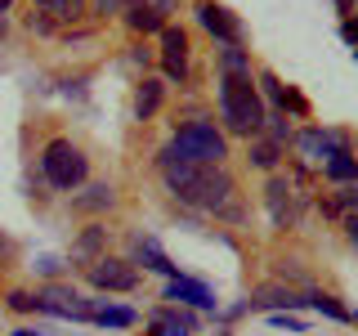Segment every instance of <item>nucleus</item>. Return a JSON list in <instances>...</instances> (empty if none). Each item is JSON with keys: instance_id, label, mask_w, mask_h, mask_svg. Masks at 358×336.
Listing matches in <instances>:
<instances>
[{"instance_id": "27", "label": "nucleus", "mask_w": 358, "mask_h": 336, "mask_svg": "<svg viewBox=\"0 0 358 336\" xmlns=\"http://www.w3.org/2000/svg\"><path fill=\"white\" fill-rule=\"evenodd\" d=\"M268 323H273V328H291V332H305V323H300L296 314H268Z\"/></svg>"}, {"instance_id": "33", "label": "nucleus", "mask_w": 358, "mask_h": 336, "mask_svg": "<svg viewBox=\"0 0 358 336\" xmlns=\"http://www.w3.org/2000/svg\"><path fill=\"white\" fill-rule=\"evenodd\" d=\"M336 5H341V14H350V9H354V0H336Z\"/></svg>"}, {"instance_id": "23", "label": "nucleus", "mask_w": 358, "mask_h": 336, "mask_svg": "<svg viewBox=\"0 0 358 336\" xmlns=\"http://www.w3.org/2000/svg\"><path fill=\"white\" fill-rule=\"evenodd\" d=\"M336 206H345L350 216H358V179H350V184H341V193H336Z\"/></svg>"}, {"instance_id": "32", "label": "nucleus", "mask_w": 358, "mask_h": 336, "mask_svg": "<svg viewBox=\"0 0 358 336\" xmlns=\"http://www.w3.org/2000/svg\"><path fill=\"white\" fill-rule=\"evenodd\" d=\"M345 229H350V242L358 246V216H350V220H345Z\"/></svg>"}, {"instance_id": "9", "label": "nucleus", "mask_w": 358, "mask_h": 336, "mask_svg": "<svg viewBox=\"0 0 358 336\" xmlns=\"http://www.w3.org/2000/svg\"><path fill=\"white\" fill-rule=\"evenodd\" d=\"M162 63H166L171 81H184L188 76V36L179 27H171V22L162 27Z\"/></svg>"}, {"instance_id": "13", "label": "nucleus", "mask_w": 358, "mask_h": 336, "mask_svg": "<svg viewBox=\"0 0 358 336\" xmlns=\"http://www.w3.org/2000/svg\"><path fill=\"white\" fill-rule=\"evenodd\" d=\"M287 193H291V188L282 184V179H268V211H273L278 224H291V220H296V202H291Z\"/></svg>"}, {"instance_id": "1", "label": "nucleus", "mask_w": 358, "mask_h": 336, "mask_svg": "<svg viewBox=\"0 0 358 336\" xmlns=\"http://www.w3.org/2000/svg\"><path fill=\"white\" fill-rule=\"evenodd\" d=\"M162 171L179 202H188L197 211H215V216H238V188L220 166H188V162H166L162 157Z\"/></svg>"}, {"instance_id": "18", "label": "nucleus", "mask_w": 358, "mask_h": 336, "mask_svg": "<svg viewBox=\"0 0 358 336\" xmlns=\"http://www.w3.org/2000/svg\"><path fill=\"white\" fill-rule=\"evenodd\" d=\"M94 323H103V328H130L134 309H126V305H99V300H94Z\"/></svg>"}, {"instance_id": "31", "label": "nucleus", "mask_w": 358, "mask_h": 336, "mask_svg": "<svg viewBox=\"0 0 358 336\" xmlns=\"http://www.w3.org/2000/svg\"><path fill=\"white\" fill-rule=\"evenodd\" d=\"M117 9H126V0H99V14H117Z\"/></svg>"}, {"instance_id": "26", "label": "nucleus", "mask_w": 358, "mask_h": 336, "mask_svg": "<svg viewBox=\"0 0 358 336\" xmlns=\"http://www.w3.org/2000/svg\"><path fill=\"white\" fill-rule=\"evenodd\" d=\"M9 309H18V314L36 309V296H31V291H14V296H9Z\"/></svg>"}, {"instance_id": "30", "label": "nucleus", "mask_w": 358, "mask_h": 336, "mask_svg": "<svg viewBox=\"0 0 358 336\" xmlns=\"http://www.w3.org/2000/svg\"><path fill=\"white\" fill-rule=\"evenodd\" d=\"M27 27H31V31H50V27H54V22H50V18H45V14H31V18H27Z\"/></svg>"}, {"instance_id": "16", "label": "nucleus", "mask_w": 358, "mask_h": 336, "mask_svg": "<svg viewBox=\"0 0 358 336\" xmlns=\"http://www.w3.org/2000/svg\"><path fill=\"white\" fill-rule=\"evenodd\" d=\"M112 202H117L112 184H94V188H85L81 197H72V206H76V211H108Z\"/></svg>"}, {"instance_id": "34", "label": "nucleus", "mask_w": 358, "mask_h": 336, "mask_svg": "<svg viewBox=\"0 0 358 336\" xmlns=\"http://www.w3.org/2000/svg\"><path fill=\"white\" fill-rule=\"evenodd\" d=\"M9 5H14V0H0V18H5V14H9Z\"/></svg>"}, {"instance_id": "12", "label": "nucleus", "mask_w": 358, "mask_h": 336, "mask_svg": "<svg viewBox=\"0 0 358 336\" xmlns=\"http://www.w3.org/2000/svg\"><path fill=\"white\" fill-rule=\"evenodd\" d=\"M126 22H130L134 31H162L166 27L162 9L148 5V0H126Z\"/></svg>"}, {"instance_id": "3", "label": "nucleus", "mask_w": 358, "mask_h": 336, "mask_svg": "<svg viewBox=\"0 0 358 336\" xmlns=\"http://www.w3.org/2000/svg\"><path fill=\"white\" fill-rule=\"evenodd\" d=\"M162 157L166 162H188V166H220L229 157V144H224V134L210 121H188Z\"/></svg>"}, {"instance_id": "22", "label": "nucleus", "mask_w": 358, "mask_h": 336, "mask_svg": "<svg viewBox=\"0 0 358 336\" xmlns=\"http://www.w3.org/2000/svg\"><path fill=\"white\" fill-rule=\"evenodd\" d=\"M305 305H313V309H318V314H327V318H350V314H345L341 305H336V300L331 296H322V291H309V296H305Z\"/></svg>"}, {"instance_id": "37", "label": "nucleus", "mask_w": 358, "mask_h": 336, "mask_svg": "<svg viewBox=\"0 0 358 336\" xmlns=\"http://www.w3.org/2000/svg\"><path fill=\"white\" fill-rule=\"evenodd\" d=\"M31 336H36V332H31Z\"/></svg>"}, {"instance_id": "35", "label": "nucleus", "mask_w": 358, "mask_h": 336, "mask_svg": "<svg viewBox=\"0 0 358 336\" xmlns=\"http://www.w3.org/2000/svg\"><path fill=\"white\" fill-rule=\"evenodd\" d=\"M0 41H5V18H0Z\"/></svg>"}, {"instance_id": "11", "label": "nucleus", "mask_w": 358, "mask_h": 336, "mask_svg": "<svg viewBox=\"0 0 358 336\" xmlns=\"http://www.w3.org/2000/svg\"><path fill=\"white\" fill-rule=\"evenodd\" d=\"M166 300H184V305H197V309H215V291H210L206 283H193V278H171Z\"/></svg>"}, {"instance_id": "24", "label": "nucleus", "mask_w": 358, "mask_h": 336, "mask_svg": "<svg viewBox=\"0 0 358 336\" xmlns=\"http://www.w3.org/2000/svg\"><path fill=\"white\" fill-rule=\"evenodd\" d=\"M224 72H246V54L238 50V45H229V50H224Z\"/></svg>"}, {"instance_id": "4", "label": "nucleus", "mask_w": 358, "mask_h": 336, "mask_svg": "<svg viewBox=\"0 0 358 336\" xmlns=\"http://www.w3.org/2000/svg\"><path fill=\"white\" fill-rule=\"evenodd\" d=\"M41 171H45V179H50L54 188L72 193V188H81V184H85L90 162L81 157V148H76V144H67V139H50V144H45V153H41Z\"/></svg>"}, {"instance_id": "6", "label": "nucleus", "mask_w": 358, "mask_h": 336, "mask_svg": "<svg viewBox=\"0 0 358 336\" xmlns=\"http://www.w3.org/2000/svg\"><path fill=\"white\" fill-rule=\"evenodd\" d=\"M90 283L99 291H134L139 283V269L130 260H117V255H99L94 265H90Z\"/></svg>"}, {"instance_id": "29", "label": "nucleus", "mask_w": 358, "mask_h": 336, "mask_svg": "<svg viewBox=\"0 0 358 336\" xmlns=\"http://www.w3.org/2000/svg\"><path fill=\"white\" fill-rule=\"evenodd\" d=\"M341 31H345V41H350L354 50H358V18H345V27H341Z\"/></svg>"}, {"instance_id": "7", "label": "nucleus", "mask_w": 358, "mask_h": 336, "mask_svg": "<svg viewBox=\"0 0 358 336\" xmlns=\"http://www.w3.org/2000/svg\"><path fill=\"white\" fill-rule=\"evenodd\" d=\"M296 148H300V157H309V162H322L327 166L336 153H350V139H345L341 130H300L296 134Z\"/></svg>"}, {"instance_id": "8", "label": "nucleus", "mask_w": 358, "mask_h": 336, "mask_svg": "<svg viewBox=\"0 0 358 336\" xmlns=\"http://www.w3.org/2000/svg\"><path fill=\"white\" fill-rule=\"evenodd\" d=\"M197 18H201V27H206L210 36H220L224 45H242V22L233 18L224 5H210V0H201V5H197Z\"/></svg>"}, {"instance_id": "10", "label": "nucleus", "mask_w": 358, "mask_h": 336, "mask_svg": "<svg viewBox=\"0 0 358 336\" xmlns=\"http://www.w3.org/2000/svg\"><path fill=\"white\" fill-rule=\"evenodd\" d=\"M300 305H305V300H300L291 287H282V283H268V287H255V291H251V309L291 314V309H300Z\"/></svg>"}, {"instance_id": "17", "label": "nucleus", "mask_w": 358, "mask_h": 336, "mask_svg": "<svg viewBox=\"0 0 358 336\" xmlns=\"http://www.w3.org/2000/svg\"><path fill=\"white\" fill-rule=\"evenodd\" d=\"M157 108H162V81H143V85H139V94H134V117L148 121Z\"/></svg>"}, {"instance_id": "21", "label": "nucleus", "mask_w": 358, "mask_h": 336, "mask_svg": "<svg viewBox=\"0 0 358 336\" xmlns=\"http://www.w3.org/2000/svg\"><path fill=\"white\" fill-rule=\"evenodd\" d=\"M251 162L260 166V171H273V166H278V144H273V139L251 144Z\"/></svg>"}, {"instance_id": "20", "label": "nucleus", "mask_w": 358, "mask_h": 336, "mask_svg": "<svg viewBox=\"0 0 358 336\" xmlns=\"http://www.w3.org/2000/svg\"><path fill=\"white\" fill-rule=\"evenodd\" d=\"M327 175L336 179V184H350V179H358V162L350 153H336L331 162H327Z\"/></svg>"}, {"instance_id": "2", "label": "nucleus", "mask_w": 358, "mask_h": 336, "mask_svg": "<svg viewBox=\"0 0 358 336\" xmlns=\"http://www.w3.org/2000/svg\"><path fill=\"white\" fill-rule=\"evenodd\" d=\"M220 112L229 121V130H238V134H255L264 126V104H260V90L251 85V72H224Z\"/></svg>"}, {"instance_id": "14", "label": "nucleus", "mask_w": 358, "mask_h": 336, "mask_svg": "<svg viewBox=\"0 0 358 336\" xmlns=\"http://www.w3.org/2000/svg\"><path fill=\"white\" fill-rule=\"evenodd\" d=\"M36 9L50 22H76L85 14V0H36Z\"/></svg>"}, {"instance_id": "5", "label": "nucleus", "mask_w": 358, "mask_h": 336, "mask_svg": "<svg viewBox=\"0 0 358 336\" xmlns=\"http://www.w3.org/2000/svg\"><path fill=\"white\" fill-rule=\"evenodd\" d=\"M36 309L54 314V318H94V300L76 296V291L63 287V283H50L45 291H36Z\"/></svg>"}, {"instance_id": "25", "label": "nucleus", "mask_w": 358, "mask_h": 336, "mask_svg": "<svg viewBox=\"0 0 358 336\" xmlns=\"http://www.w3.org/2000/svg\"><path fill=\"white\" fill-rule=\"evenodd\" d=\"M260 85H264V94L273 99V104H282V90H287V85H278V76H273V72H260Z\"/></svg>"}, {"instance_id": "28", "label": "nucleus", "mask_w": 358, "mask_h": 336, "mask_svg": "<svg viewBox=\"0 0 358 336\" xmlns=\"http://www.w3.org/2000/svg\"><path fill=\"white\" fill-rule=\"evenodd\" d=\"M157 332H162V336H188V328H184V323H175V318H162V323H157Z\"/></svg>"}, {"instance_id": "19", "label": "nucleus", "mask_w": 358, "mask_h": 336, "mask_svg": "<svg viewBox=\"0 0 358 336\" xmlns=\"http://www.w3.org/2000/svg\"><path fill=\"white\" fill-rule=\"evenodd\" d=\"M139 260L148 265V269H157V274H171V278H175V265L162 255V246H157L152 238H139Z\"/></svg>"}, {"instance_id": "36", "label": "nucleus", "mask_w": 358, "mask_h": 336, "mask_svg": "<svg viewBox=\"0 0 358 336\" xmlns=\"http://www.w3.org/2000/svg\"><path fill=\"white\" fill-rule=\"evenodd\" d=\"M350 323H358V314H350Z\"/></svg>"}, {"instance_id": "15", "label": "nucleus", "mask_w": 358, "mask_h": 336, "mask_svg": "<svg viewBox=\"0 0 358 336\" xmlns=\"http://www.w3.org/2000/svg\"><path fill=\"white\" fill-rule=\"evenodd\" d=\"M99 255H103V229H85V233H81V242L72 246V260H81V265L90 269V265L99 260Z\"/></svg>"}]
</instances>
